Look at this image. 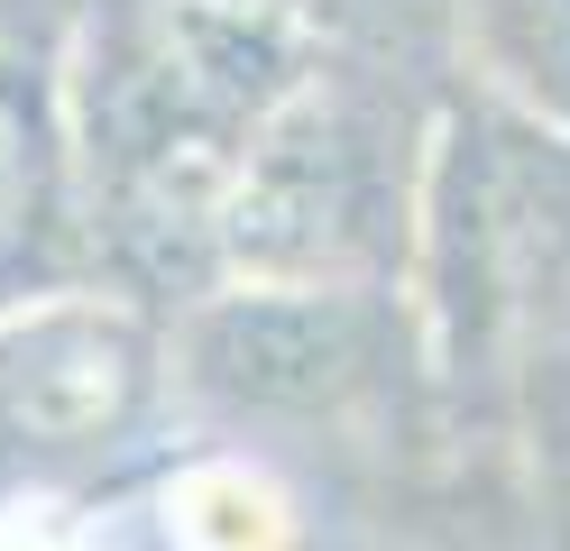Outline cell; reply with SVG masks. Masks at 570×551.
Instances as JSON below:
<instances>
[{"label":"cell","mask_w":570,"mask_h":551,"mask_svg":"<svg viewBox=\"0 0 570 551\" xmlns=\"http://www.w3.org/2000/svg\"><path fill=\"white\" fill-rule=\"evenodd\" d=\"M377 129L323 65L295 101L267 110L222 203V276H276V285H360L377 257Z\"/></svg>","instance_id":"cell-1"},{"label":"cell","mask_w":570,"mask_h":551,"mask_svg":"<svg viewBox=\"0 0 570 551\" xmlns=\"http://www.w3.org/2000/svg\"><path fill=\"white\" fill-rule=\"evenodd\" d=\"M0 551H83L56 514H0Z\"/></svg>","instance_id":"cell-7"},{"label":"cell","mask_w":570,"mask_h":551,"mask_svg":"<svg viewBox=\"0 0 570 551\" xmlns=\"http://www.w3.org/2000/svg\"><path fill=\"white\" fill-rule=\"evenodd\" d=\"M460 37L515 120L570 138V0H460Z\"/></svg>","instance_id":"cell-4"},{"label":"cell","mask_w":570,"mask_h":551,"mask_svg":"<svg viewBox=\"0 0 570 551\" xmlns=\"http://www.w3.org/2000/svg\"><path fill=\"white\" fill-rule=\"evenodd\" d=\"M47 203V138L19 92H0V267L28 248V220Z\"/></svg>","instance_id":"cell-6"},{"label":"cell","mask_w":570,"mask_h":551,"mask_svg":"<svg viewBox=\"0 0 570 551\" xmlns=\"http://www.w3.org/2000/svg\"><path fill=\"white\" fill-rule=\"evenodd\" d=\"M175 367L212 404L332 414L377 377V313L360 285H276L222 276L175 322Z\"/></svg>","instance_id":"cell-2"},{"label":"cell","mask_w":570,"mask_h":551,"mask_svg":"<svg viewBox=\"0 0 570 551\" xmlns=\"http://www.w3.org/2000/svg\"><path fill=\"white\" fill-rule=\"evenodd\" d=\"M166 542L175 551H295V505L248 460H203L166 488Z\"/></svg>","instance_id":"cell-5"},{"label":"cell","mask_w":570,"mask_h":551,"mask_svg":"<svg viewBox=\"0 0 570 551\" xmlns=\"http://www.w3.org/2000/svg\"><path fill=\"white\" fill-rule=\"evenodd\" d=\"M157 377V331L120 294H28L0 313V432L19 441H111Z\"/></svg>","instance_id":"cell-3"}]
</instances>
